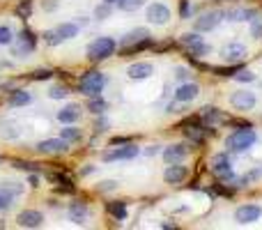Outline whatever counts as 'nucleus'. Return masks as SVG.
Instances as JSON below:
<instances>
[{
  "label": "nucleus",
  "mask_w": 262,
  "mask_h": 230,
  "mask_svg": "<svg viewBox=\"0 0 262 230\" xmlns=\"http://www.w3.org/2000/svg\"><path fill=\"white\" fill-rule=\"evenodd\" d=\"M76 35H78V25L67 21V23H60V25L51 28V30H46L44 42L48 46H58V44H62V42H67V39H74Z\"/></svg>",
  "instance_id": "f257e3e1"
},
{
  "label": "nucleus",
  "mask_w": 262,
  "mask_h": 230,
  "mask_svg": "<svg viewBox=\"0 0 262 230\" xmlns=\"http://www.w3.org/2000/svg\"><path fill=\"white\" fill-rule=\"evenodd\" d=\"M255 131L251 129V127H241V129L232 131L230 136H228V140H225V145L230 147L232 152H244V150H248V147H253L255 143Z\"/></svg>",
  "instance_id": "f03ea898"
},
{
  "label": "nucleus",
  "mask_w": 262,
  "mask_h": 230,
  "mask_svg": "<svg viewBox=\"0 0 262 230\" xmlns=\"http://www.w3.org/2000/svg\"><path fill=\"white\" fill-rule=\"evenodd\" d=\"M115 46L118 44H115L111 37H97L88 46V58H90L92 62H101L115 53Z\"/></svg>",
  "instance_id": "7ed1b4c3"
},
{
  "label": "nucleus",
  "mask_w": 262,
  "mask_h": 230,
  "mask_svg": "<svg viewBox=\"0 0 262 230\" xmlns=\"http://www.w3.org/2000/svg\"><path fill=\"white\" fill-rule=\"evenodd\" d=\"M104 85H106L104 74H101V71H90V74H85V76L81 78L78 90H81L85 97H97V94H101Z\"/></svg>",
  "instance_id": "20e7f679"
},
{
  "label": "nucleus",
  "mask_w": 262,
  "mask_h": 230,
  "mask_svg": "<svg viewBox=\"0 0 262 230\" xmlns=\"http://www.w3.org/2000/svg\"><path fill=\"white\" fill-rule=\"evenodd\" d=\"M145 19L150 23H154V25H166V23L170 21V9L164 2H152L145 9Z\"/></svg>",
  "instance_id": "39448f33"
},
{
  "label": "nucleus",
  "mask_w": 262,
  "mask_h": 230,
  "mask_svg": "<svg viewBox=\"0 0 262 230\" xmlns=\"http://www.w3.org/2000/svg\"><path fill=\"white\" fill-rule=\"evenodd\" d=\"M138 145H122V147H113V150H108V152H104V161L106 163H111V161H131L138 157Z\"/></svg>",
  "instance_id": "423d86ee"
},
{
  "label": "nucleus",
  "mask_w": 262,
  "mask_h": 230,
  "mask_svg": "<svg viewBox=\"0 0 262 230\" xmlns=\"http://www.w3.org/2000/svg\"><path fill=\"white\" fill-rule=\"evenodd\" d=\"M35 150L39 154H62L69 150V143L65 138H46V140H39Z\"/></svg>",
  "instance_id": "0eeeda50"
},
{
  "label": "nucleus",
  "mask_w": 262,
  "mask_h": 230,
  "mask_svg": "<svg viewBox=\"0 0 262 230\" xmlns=\"http://www.w3.org/2000/svg\"><path fill=\"white\" fill-rule=\"evenodd\" d=\"M221 16H223V12H205V14H200L198 19H195L193 28L198 32H212L218 25V23L223 21Z\"/></svg>",
  "instance_id": "6e6552de"
},
{
  "label": "nucleus",
  "mask_w": 262,
  "mask_h": 230,
  "mask_svg": "<svg viewBox=\"0 0 262 230\" xmlns=\"http://www.w3.org/2000/svg\"><path fill=\"white\" fill-rule=\"evenodd\" d=\"M255 104H258V99H255V94L251 90H237L232 92L230 97V106L237 108V111H251Z\"/></svg>",
  "instance_id": "1a4fd4ad"
},
{
  "label": "nucleus",
  "mask_w": 262,
  "mask_h": 230,
  "mask_svg": "<svg viewBox=\"0 0 262 230\" xmlns=\"http://www.w3.org/2000/svg\"><path fill=\"white\" fill-rule=\"evenodd\" d=\"M260 216H262L260 205H241V207H237V212H235V221L241 223V226H248V223H255Z\"/></svg>",
  "instance_id": "9d476101"
},
{
  "label": "nucleus",
  "mask_w": 262,
  "mask_h": 230,
  "mask_svg": "<svg viewBox=\"0 0 262 230\" xmlns=\"http://www.w3.org/2000/svg\"><path fill=\"white\" fill-rule=\"evenodd\" d=\"M210 166H212V173L218 175L221 180H232V163H230V159H228L225 154H216V157H212Z\"/></svg>",
  "instance_id": "9b49d317"
},
{
  "label": "nucleus",
  "mask_w": 262,
  "mask_h": 230,
  "mask_svg": "<svg viewBox=\"0 0 262 230\" xmlns=\"http://www.w3.org/2000/svg\"><path fill=\"white\" fill-rule=\"evenodd\" d=\"M35 44H37L35 35H32L30 30H23L19 42H16V46H14V55L16 58H25L30 51H35Z\"/></svg>",
  "instance_id": "f8f14e48"
},
{
  "label": "nucleus",
  "mask_w": 262,
  "mask_h": 230,
  "mask_svg": "<svg viewBox=\"0 0 262 230\" xmlns=\"http://www.w3.org/2000/svg\"><path fill=\"white\" fill-rule=\"evenodd\" d=\"M42 221H44V214L37 212V209H23L21 214L16 216V223L21 228H39Z\"/></svg>",
  "instance_id": "ddd939ff"
},
{
  "label": "nucleus",
  "mask_w": 262,
  "mask_h": 230,
  "mask_svg": "<svg viewBox=\"0 0 262 230\" xmlns=\"http://www.w3.org/2000/svg\"><path fill=\"white\" fill-rule=\"evenodd\" d=\"M154 74V65L152 62H134L131 67L127 69V76L131 81H145Z\"/></svg>",
  "instance_id": "4468645a"
},
{
  "label": "nucleus",
  "mask_w": 262,
  "mask_h": 230,
  "mask_svg": "<svg viewBox=\"0 0 262 230\" xmlns=\"http://www.w3.org/2000/svg\"><path fill=\"white\" fill-rule=\"evenodd\" d=\"M187 177H189V170L184 166H180V163H168V168L164 173V180L168 184H182Z\"/></svg>",
  "instance_id": "2eb2a0df"
},
{
  "label": "nucleus",
  "mask_w": 262,
  "mask_h": 230,
  "mask_svg": "<svg viewBox=\"0 0 262 230\" xmlns=\"http://www.w3.org/2000/svg\"><path fill=\"white\" fill-rule=\"evenodd\" d=\"M221 55H223V60L230 62V65L232 62H239L246 58V46L244 44H228L223 51H221Z\"/></svg>",
  "instance_id": "dca6fc26"
},
{
  "label": "nucleus",
  "mask_w": 262,
  "mask_h": 230,
  "mask_svg": "<svg viewBox=\"0 0 262 230\" xmlns=\"http://www.w3.org/2000/svg\"><path fill=\"white\" fill-rule=\"evenodd\" d=\"M88 216H90V209L85 203H71L69 205V221H74L76 226H83L88 221Z\"/></svg>",
  "instance_id": "f3484780"
},
{
  "label": "nucleus",
  "mask_w": 262,
  "mask_h": 230,
  "mask_svg": "<svg viewBox=\"0 0 262 230\" xmlns=\"http://www.w3.org/2000/svg\"><path fill=\"white\" fill-rule=\"evenodd\" d=\"M189 154V147L187 145H168L164 150V159H166V163H180L184 157Z\"/></svg>",
  "instance_id": "a211bd4d"
},
{
  "label": "nucleus",
  "mask_w": 262,
  "mask_h": 230,
  "mask_svg": "<svg viewBox=\"0 0 262 230\" xmlns=\"http://www.w3.org/2000/svg\"><path fill=\"white\" fill-rule=\"evenodd\" d=\"M150 39V30L147 28H136V30H131V32H127L124 37H122V46L127 48V46H131V44H143V42H147Z\"/></svg>",
  "instance_id": "6ab92c4d"
},
{
  "label": "nucleus",
  "mask_w": 262,
  "mask_h": 230,
  "mask_svg": "<svg viewBox=\"0 0 262 230\" xmlns=\"http://www.w3.org/2000/svg\"><path fill=\"white\" fill-rule=\"evenodd\" d=\"M198 94H200V88L195 83H182L180 88L175 90V99L177 101H193Z\"/></svg>",
  "instance_id": "aec40b11"
},
{
  "label": "nucleus",
  "mask_w": 262,
  "mask_h": 230,
  "mask_svg": "<svg viewBox=\"0 0 262 230\" xmlns=\"http://www.w3.org/2000/svg\"><path fill=\"white\" fill-rule=\"evenodd\" d=\"M78 117H81V106H78V104H67L65 108L58 111V120H60L62 124H71V122H76Z\"/></svg>",
  "instance_id": "412c9836"
},
{
  "label": "nucleus",
  "mask_w": 262,
  "mask_h": 230,
  "mask_svg": "<svg viewBox=\"0 0 262 230\" xmlns=\"http://www.w3.org/2000/svg\"><path fill=\"white\" fill-rule=\"evenodd\" d=\"M30 101H32L30 92H25V90H14V92H9V94H7V104H9V106H14V108L28 106Z\"/></svg>",
  "instance_id": "4be33fe9"
},
{
  "label": "nucleus",
  "mask_w": 262,
  "mask_h": 230,
  "mask_svg": "<svg viewBox=\"0 0 262 230\" xmlns=\"http://www.w3.org/2000/svg\"><path fill=\"white\" fill-rule=\"evenodd\" d=\"M255 14H258L255 9H241V7H237V9L225 12L223 16H228V21H251Z\"/></svg>",
  "instance_id": "5701e85b"
},
{
  "label": "nucleus",
  "mask_w": 262,
  "mask_h": 230,
  "mask_svg": "<svg viewBox=\"0 0 262 230\" xmlns=\"http://www.w3.org/2000/svg\"><path fill=\"white\" fill-rule=\"evenodd\" d=\"M108 212H111L113 219H127V203H108Z\"/></svg>",
  "instance_id": "b1692460"
},
{
  "label": "nucleus",
  "mask_w": 262,
  "mask_h": 230,
  "mask_svg": "<svg viewBox=\"0 0 262 230\" xmlns=\"http://www.w3.org/2000/svg\"><path fill=\"white\" fill-rule=\"evenodd\" d=\"M60 138H65L67 143H76L83 138V131L78 127H65V129H60Z\"/></svg>",
  "instance_id": "393cba45"
},
{
  "label": "nucleus",
  "mask_w": 262,
  "mask_h": 230,
  "mask_svg": "<svg viewBox=\"0 0 262 230\" xmlns=\"http://www.w3.org/2000/svg\"><path fill=\"white\" fill-rule=\"evenodd\" d=\"M202 120H205V124H212V127H216V124H221V115H218V108H205V113H202Z\"/></svg>",
  "instance_id": "a878e982"
},
{
  "label": "nucleus",
  "mask_w": 262,
  "mask_h": 230,
  "mask_svg": "<svg viewBox=\"0 0 262 230\" xmlns=\"http://www.w3.org/2000/svg\"><path fill=\"white\" fill-rule=\"evenodd\" d=\"M210 51H212V48H210V46H207V44H205L202 39H200V42H195V44H191V46H189V53H191V55H195V58H202V55H207V53H210Z\"/></svg>",
  "instance_id": "bb28decb"
},
{
  "label": "nucleus",
  "mask_w": 262,
  "mask_h": 230,
  "mask_svg": "<svg viewBox=\"0 0 262 230\" xmlns=\"http://www.w3.org/2000/svg\"><path fill=\"white\" fill-rule=\"evenodd\" d=\"M88 111H92V113H104V111H106V101L104 99H101V97H99V94H97V97H90V101H88Z\"/></svg>",
  "instance_id": "cd10ccee"
},
{
  "label": "nucleus",
  "mask_w": 262,
  "mask_h": 230,
  "mask_svg": "<svg viewBox=\"0 0 262 230\" xmlns=\"http://www.w3.org/2000/svg\"><path fill=\"white\" fill-rule=\"evenodd\" d=\"M251 37L253 39H262V16L255 14L251 19Z\"/></svg>",
  "instance_id": "c85d7f7f"
},
{
  "label": "nucleus",
  "mask_w": 262,
  "mask_h": 230,
  "mask_svg": "<svg viewBox=\"0 0 262 230\" xmlns=\"http://www.w3.org/2000/svg\"><path fill=\"white\" fill-rule=\"evenodd\" d=\"M115 5H118L122 12H136V9L143 5V0H118Z\"/></svg>",
  "instance_id": "c756f323"
},
{
  "label": "nucleus",
  "mask_w": 262,
  "mask_h": 230,
  "mask_svg": "<svg viewBox=\"0 0 262 230\" xmlns=\"http://www.w3.org/2000/svg\"><path fill=\"white\" fill-rule=\"evenodd\" d=\"M19 136V131H16L14 124H9V122H0V138H16Z\"/></svg>",
  "instance_id": "7c9ffc66"
},
{
  "label": "nucleus",
  "mask_w": 262,
  "mask_h": 230,
  "mask_svg": "<svg viewBox=\"0 0 262 230\" xmlns=\"http://www.w3.org/2000/svg\"><path fill=\"white\" fill-rule=\"evenodd\" d=\"M14 42V32L7 25H0V46H9Z\"/></svg>",
  "instance_id": "2f4dec72"
},
{
  "label": "nucleus",
  "mask_w": 262,
  "mask_h": 230,
  "mask_svg": "<svg viewBox=\"0 0 262 230\" xmlns=\"http://www.w3.org/2000/svg\"><path fill=\"white\" fill-rule=\"evenodd\" d=\"M12 203H14V198H12V193H9L7 189H0V212H5V209H9V207H12Z\"/></svg>",
  "instance_id": "473e14b6"
},
{
  "label": "nucleus",
  "mask_w": 262,
  "mask_h": 230,
  "mask_svg": "<svg viewBox=\"0 0 262 230\" xmlns=\"http://www.w3.org/2000/svg\"><path fill=\"white\" fill-rule=\"evenodd\" d=\"M30 14H32V2L30 0H23L21 5L16 7V16H19V19H28Z\"/></svg>",
  "instance_id": "72a5a7b5"
},
{
  "label": "nucleus",
  "mask_w": 262,
  "mask_h": 230,
  "mask_svg": "<svg viewBox=\"0 0 262 230\" xmlns=\"http://www.w3.org/2000/svg\"><path fill=\"white\" fill-rule=\"evenodd\" d=\"M232 76H235V81H239V83H251V81H255V74L251 69H241V71L232 74Z\"/></svg>",
  "instance_id": "f704fd0d"
},
{
  "label": "nucleus",
  "mask_w": 262,
  "mask_h": 230,
  "mask_svg": "<svg viewBox=\"0 0 262 230\" xmlns=\"http://www.w3.org/2000/svg\"><path fill=\"white\" fill-rule=\"evenodd\" d=\"M67 94H69V90L65 88V85H53L51 92H48V97H51V99H65Z\"/></svg>",
  "instance_id": "c9c22d12"
},
{
  "label": "nucleus",
  "mask_w": 262,
  "mask_h": 230,
  "mask_svg": "<svg viewBox=\"0 0 262 230\" xmlns=\"http://www.w3.org/2000/svg\"><path fill=\"white\" fill-rule=\"evenodd\" d=\"M200 32L195 30V32H184V35H182V44L184 46H191V44H195V42H200Z\"/></svg>",
  "instance_id": "e433bc0d"
},
{
  "label": "nucleus",
  "mask_w": 262,
  "mask_h": 230,
  "mask_svg": "<svg viewBox=\"0 0 262 230\" xmlns=\"http://www.w3.org/2000/svg\"><path fill=\"white\" fill-rule=\"evenodd\" d=\"M95 16H97L99 21L108 19V16H111V5H108V2H104V5H97V9H95Z\"/></svg>",
  "instance_id": "4c0bfd02"
},
{
  "label": "nucleus",
  "mask_w": 262,
  "mask_h": 230,
  "mask_svg": "<svg viewBox=\"0 0 262 230\" xmlns=\"http://www.w3.org/2000/svg\"><path fill=\"white\" fill-rule=\"evenodd\" d=\"M97 189H99L101 193L115 191V189H118V182H115V180H104V182H99V184H97Z\"/></svg>",
  "instance_id": "58836bf2"
},
{
  "label": "nucleus",
  "mask_w": 262,
  "mask_h": 230,
  "mask_svg": "<svg viewBox=\"0 0 262 230\" xmlns=\"http://www.w3.org/2000/svg\"><path fill=\"white\" fill-rule=\"evenodd\" d=\"M187 136L193 140V143H202L205 140V134H202L198 127H193V129H187Z\"/></svg>",
  "instance_id": "ea45409f"
},
{
  "label": "nucleus",
  "mask_w": 262,
  "mask_h": 230,
  "mask_svg": "<svg viewBox=\"0 0 262 230\" xmlns=\"http://www.w3.org/2000/svg\"><path fill=\"white\" fill-rule=\"evenodd\" d=\"M53 180V182H58L60 184V189L62 191H71V182H69L67 177H60V175H48Z\"/></svg>",
  "instance_id": "a19ab883"
},
{
  "label": "nucleus",
  "mask_w": 262,
  "mask_h": 230,
  "mask_svg": "<svg viewBox=\"0 0 262 230\" xmlns=\"http://www.w3.org/2000/svg\"><path fill=\"white\" fill-rule=\"evenodd\" d=\"M189 76H191V71H189L187 67H175V78H177V81L184 83V81H189Z\"/></svg>",
  "instance_id": "79ce46f5"
},
{
  "label": "nucleus",
  "mask_w": 262,
  "mask_h": 230,
  "mask_svg": "<svg viewBox=\"0 0 262 230\" xmlns=\"http://www.w3.org/2000/svg\"><path fill=\"white\" fill-rule=\"evenodd\" d=\"M32 78H35V81H44V78H51V69H39V71H35V74H32Z\"/></svg>",
  "instance_id": "37998d69"
},
{
  "label": "nucleus",
  "mask_w": 262,
  "mask_h": 230,
  "mask_svg": "<svg viewBox=\"0 0 262 230\" xmlns=\"http://www.w3.org/2000/svg\"><path fill=\"white\" fill-rule=\"evenodd\" d=\"M180 14H182V19H189V16H191V5H189V0H182Z\"/></svg>",
  "instance_id": "c03bdc74"
},
{
  "label": "nucleus",
  "mask_w": 262,
  "mask_h": 230,
  "mask_svg": "<svg viewBox=\"0 0 262 230\" xmlns=\"http://www.w3.org/2000/svg\"><path fill=\"white\" fill-rule=\"evenodd\" d=\"M55 7H58V2H53V0H44V9H46V12H53Z\"/></svg>",
  "instance_id": "a18cd8bd"
},
{
  "label": "nucleus",
  "mask_w": 262,
  "mask_h": 230,
  "mask_svg": "<svg viewBox=\"0 0 262 230\" xmlns=\"http://www.w3.org/2000/svg\"><path fill=\"white\" fill-rule=\"evenodd\" d=\"M76 25H88V19H85V16H78V23H76Z\"/></svg>",
  "instance_id": "49530a36"
},
{
  "label": "nucleus",
  "mask_w": 262,
  "mask_h": 230,
  "mask_svg": "<svg viewBox=\"0 0 262 230\" xmlns=\"http://www.w3.org/2000/svg\"><path fill=\"white\" fill-rule=\"evenodd\" d=\"M92 170H95V168H92V166H88V168H83V170H81V175H90Z\"/></svg>",
  "instance_id": "de8ad7c7"
},
{
  "label": "nucleus",
  "mask_w": 262,
  "mask_h": 230,
  "mask_svg": "<svg viewBox=\"0 0 262 230\" xmlns=\"http://www.w3.org/2000/svg\"><path fill=\"white\" fill-rule=\"evenodd\" d=\"M30 186H39V180H37V177H35V175L30 177Z\"/></svg>",
  "instance_id": "09e8293b"
},
{
  "label": "nucleus",
  "mask_w": 262,
  "mask_h": 230,
  "mask_svg": "<svg viewBox=\"0 0 262 230\" xmlns=\"http://www.w3.org/2000/svg\"><path fill=\"white\" fill-rule=\"evenodd\" d=\"M104 2H108V5H115V2H118V0H104Z\"/></svg>",
  "instance_id": "8fccbe9b"
}]
</instances>
